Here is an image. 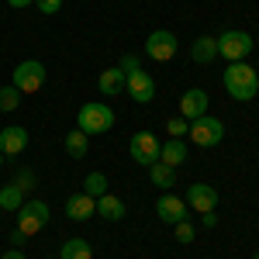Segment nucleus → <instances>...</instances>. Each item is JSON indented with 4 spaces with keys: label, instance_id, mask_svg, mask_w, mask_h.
<instances>
[{
    "label": "nucleus",
    "instance_id": "obj_1",
    "mask_svg": "<svg viewBox=\"0 0 259 259\" xmlns=\"http://www.w3.org/2000/svg\"><path fill=\"white\" fill-rule=\"evenodd\" d=\"M225 90L235 100L249 104L259 94V73L249 62H228V69H225Z\"/></svg>",
    "mask_w": 259,
    "mask_h": 259
},
{
    "label": "nucleus",
    "instance_id": "obj_2",
    "mask_svg": "<svg viewBox=\"0 0 259 259\" xmlns=\"http://www.w3.org/2000/svg\"><path fill=\"white\" fill-rule=\"evenodd\" d=\"M76 128L87 135H104L114 128V111L107 104H83L80 114H76Z\"/></svg>",
    "mask_w": 259,
    "mask_h": 259
},
{
    "label": "nucleus",
    "instance_id": "obj_3",
    "mask_svg": "<svg viewBox=\"0 0 259 259\" xmlns=\"http://www.w3.org/2000/svg\"><path fill=\"white\" fill-rule=\"evenodd\" d=\"M252 52V35L249 31H239V28H228L218 35V56L228 62H245Z\"/></svg>",
    "mask_w": 259,
    "mask_h": 259
},
{
    "label": "nucleus",
    "instance_id": "obj_4",
    "mask_svg": "<svg viewBox=\"0 0 259 259\" xmlns=\"http://www.w3.org/2000/svg\"><path fill=\"white\" fill-rule=\"evenodd\" d=\"M41 83H45V66L38 59H24L14 66V73H11V87L18 90L21 97L24 94H38Z\"/></svg>",
    "mask_w": 259,
    "mask_h": 259
},
{
    "label": "nucleus",
    "instance_id": "obj_5",
    "mask_svg": "<svg viewBox=\"0 0 259 259\" xmlns=\"http://www.w3.org/2000/svg\"><path fill=\"white\" fill-rule=\"evenodd\" d=\"M187 139L200 145V149H214L221 139H225V124L218 118H211V114H204V118H194L190 121V128H187Z\"/></svg>",
    "mask_w": 259,
    "mask_h": 259
},
{
    "label": "nucleus",
    "instance_id": "obj_6",
    "mask_svg": "<svg viewBox=\"0 0 259 259\" xmlns=\"http://www.w3.org/2000/svg\"><path fill=\"white\" fill-rule=\"evenodd\" d=\"M14 214H18V228L24 235H38L41 228L49 225V204L45 200H28V204H21Z\"/></svg>",
    "mask_w": 259,
    "mask_h": 259
},
{
    "label": "nucleus",
    "instance_id": "obj_7",
    "mask_svg": "<svg viewBox=\"0 0 259 259\" xmlns=\"http://www.w3.org/2000/svg\"><path fill=\"white\" fill-rule=\"evenodd\" d=\"M159 149L162 142L152 135V132H135L132 135V142H128V152H132V159L139 162V166H152V162H159Z\"/></svg>",
    "mask_w": 259,
    "mask_h": 259
},
{
    "label": "nucleus",
    "instance_id": "obj_8",
    "mask_svg": "<svg viewBox=\"0 0 259 259\" xmlns=\"http://www.w3.org/2000/svg\"><path fill=\"white\" fill-rule=\"evenodd\" d=\"M177 35L173 31H166V28H159V31H152L149 38H145V56L156 62H169L173 56H177Z\"/></svg>",
    "mask_w": 259,
    "mask_h": 259
},
{
    "label": "nucleus",
    "instance_id": "obj_9",
    "mask_svg": "<svg viewBox=\"0 0 259 259\" xmlns=\"http://www.w3.org/2000/svg\"><path fill=\"white\" fill-rule=\"evenodd\" d=\"M124 90H128V97L135 100V104H149V100L156 97V80L145 69H135V73L124 76Z\"/></svg>",
    "mask_w": 259,
    "mask_h": 259
},
{
    "label": "nucleus",
    "instance_id": "obj_10",
    "mask_svg": "<svg viewBox=\"0 0 259 259\" xmlns=\"http://www.w3.org/2000/svg\"><path fill=\"white\" fill-rule=\"evenodd\" d=\"M183 200H187V207H194V211H200V214H207V211L218 207V190H214L211 183H190Z\"/></svg>",
    "mask_w": 259,
    "mask_h": 259
},
{
    "label": "nucleus",
    "instance_id": "obj_11",
    "mask_svg": "<svg viewBox=\"0 0 259 259\" xmlns=\"http://www.w3.org/2000/svg\"><path fill=\"white\" fill-rule=\"evenodd\" d=\"M156 214H159L166 225H180V221H187V214H190V207H187V200L177 197V194H162L159 200H156Z\"/></svg>",
    "mask_w": 259,
    "mask_h": 259
},
{
    "label": "nucleus",
    "instance_id": "obj_12",
    "mask_svg": "<svg viewBox=\"0 0 259 259\" xmlns=\"http://www.w3.org/2000/svg\"><path fill=\"white\" fill-rule=\"evenodd\" d=\"M207 114V94L194 87V90H183V97H180V118L194 121V118H204Z\"/></svg>",
    "mask_w": 259,
    "mask_h": 259
},
{
    "label": "nucleus",
    "instance_id": "obj_13",
    "mask_svg": "<svg viewBox=\"0 0 259 259\" xmlns=\"http://www.w3.org/2000/svg\"><path fill=\"white\" fill-rule=\"evenodd\" d=\"M28 149V128L11 124V128H0V152L4 156H21Z\"/></svg>",
    "mask_w": 259,
    "mask_h": 259
},
{
    "label": "nucleus",
    "instance_id": "obj_14",
    "mask_svg": "<svg viewBox=\"0 0 259 259\" xmlns=\"http://www.w3.org/2000/svg\"><path fill=\"white\" fill-rule=\"evenodd\" d=\"M97 214V200L90 197V194H73V197H66V218L69 221H87Z\"/></svg>",
    "mask_w": 259,
    "mask_h": 259
},
{
    "label": "nucleus",
    "instance_id": "obj_15",
    "mask_svg": "<svg viewBox=\"0 0 259 259\" xmlns=\"http://www.w3.org/2000/svg\"><path fill=\"white\" fill-rule=\"evenodd\" d=\"M159 162H166V166H183L187 162V142L183 139H169V142H162V149H159Z\"/></svg>",
    "mask_w": 259,
    "mask_h": 259
},
{
    "label": "nucleus",
    "instance_id": "obj_16",
    "mask_svg": "<svg viewBox=\"0 0 259 259\" xmlns=\"http://www.w3.org/2000/svg\"><path fill=\"white\" fill-rule=\"evenodd\" d=\"M190 59L200 62V66H207V62L218 59V38H211V35H200L194 41V49H190Z\"/></svg>",
    "mask_w": 259,
    "mask_h": 259
},
{
    "label": "nucleus",
    "instance_id": "obj_17",
    "mask_svg": "<svg viewBox=\"0 0 259 259\" xmlns=\"http://www.w3.org/2000/svg\"><path fill=\"white\" fill-rule=\"evenodd\" d=\"M97 87H100V94H104V97H118L121 90H124V73H121L118 66H111V69H104V73H100Z\"/></svg>",
    "mask_w": 259,
    "mask_h": 259
},
{
    "label": "nucleus",
    "instance_id": "obj_18",
    "mask_svg": "<svg viewBox=\"0 0 259 259\" xmlns=\"http://www.w3.org/2000/svg\"><path fill=\"white\" fill-rule=\"evenodd\" d=\"M62 145H66V156L83 159V156L90 152V135H87V132H80V128H76V132H66V142H62Z\"/></svg>",
    "mask_w": 259,
    "mask_h": 259
},
{
    "label": "nucleus",
    "instance_id": "obj_19",
    "mask_svg": "<svg viewBox=\"0 0 259 259\" xmlns=\"http://www.w3.org/2000/svg\"><path fill=\"white\" fill-rule=\"evenodd\" d=\"M97 214L107 221H121L124 218V200L114 194H104V197H97Z\"/></svg>",
    "mask_w": 259,
    "mask_h": 259
},
{
    "label": "nucleus",
    "instance_id": "obj_20",
    "mask_svg": "<svg viewBox=\"0 0 259 259\" xmlns=\"http://www.w3.org/2000/svg\"><path fill=\"white\" fill-rule=\"evenodd\" d=\"M59 259H94V245L87 239H66Z\"/></svg>",
    "mask_w": 259,
    "mask_h": 259
},
{
    "label": "nucleus",
    "instance_id": "obj_21",
    "mask_svg": "<svg viewBox=\"0 0 259 259\" xmlns=\"http://www.w3.org/2000/svg\"><path fill=\"white\" fill-rule=\"evenodd\" d=\"M149 180L162 187V190H169V187H177V169L173 166H166V162H152L149 166Z\"/></svg>",
    "mask_w": 259,
    "mask_h": 259
},
{
    "label": "nucleus",
    "instance_id": "obj_22",
    "mask_svg": "<svg viewBox=\"0 0 259 259\" xmlns=\"http://www.w3.org/2000/svg\"><path fill=\"white\" fill-rule=\"evenodd\" d=\"M21 204H24V190H21V187H14V183L0 187V207H4V211H18Z\"/></svg>",
    "mask_w": 259,
    "mask_h": 259
},
{
    "label": "nucleus",
    "instance_id": "obj_23",
    "mask_svg": "<svg viewBox=\"0 0 259 259\" xmlns=\"http://www.w3.org/2000/svg\"><path fill=\"white\" fill-rule=\"evenodd\" d=\"M83 194H90L94 200L104 197V194H107V177H104V173H90V177L83 180Z\"/></svg>",
    "mask_w": 259,
    "mask_h": 259
},
{
    "label": "nucleus",
    "instance_id": "obj_24",
    "mask_svg": "<svg viewBox=\"0 0 259 259\" xmlns=\"http://www.w3.org/2000/svg\"><path fill=\"white\" fill-rule=\"evenodd\" d=\"M21 104V94L14 87H0V111H18Z\"/></svg>",
    "mask_w": 259,
    "mask_h": 259
},
{
    "label": "nucleus",
    "instance_id": "obj_25",
    "mask_svg": "<svg viewBox=\"0 0 259 259\" xmlns=\"http://www.w3.org/2000/svg\"><path fill=\"white\" fill-rule=\"evenodd\" d=\"M187 128H190L187 118H169V124H166V132H169L173 139H187Z\"/></svg>",
    "mask_w": 259,
    "mask_h": 259
},
{
    "label": "nucleus",
    "instance_id": "obj_26",
    "mask_svg": "<svg viewBox=\"0 0 259 259\" xmlns=\"http://www.w3.org/2000/svg\"><path fill=\"white\" fill-rule=\"evenodd\" d=\"M173 228H177V242H183V245L194 242V225H190V218L180 221V225H173Z\"/></svg>",
    "mask_w": 259,
    "mask_h": 259
},
{
    "label": "nucleus",
    "instance_id": "obj_27",
    "mask_svg": "<svg viewBox=\"0 0 259 259\" xmlns=\"http://www.w3.org/2000/svg\"><path fill=\"white\" fill-rule=\"evenodd\" d=\"M118 69L124 73V76H128V73H135V69H142V66H139V56H132V52H128V56H121Z\"/></svg>",
    "mask_w": 259,
    "mask_h": 259
},
{
    "label": "nucleus",
    "instance_id": "obj_28",
    "mask_svg": "<svg viewBox=\"0 0 259 259\" xmlns=\"http://www.w3.org/2000/svg\"><path fill=\"white\" fill-rule=\"evenodd\" d=\"M14 187H21V190H31V187H35V173H31V169H21L18 177H14Z\"/></svg>",
    "mask_w": 259,
    "mask_h": 259
},
{
    "label": "nucleus",
    "instance_id": "obj_29",
    "mask_svg": "<svg viewBox=\"0 0 259 259\" xmlns=\"http://www.w3.org/2000/svg\"><path fill=\"white\" fill-rule=\"evenodd\" d=\"M35 7H38L41 14H56L62 7V0H35Z\"/></svg>",
    "mask_w": 259,
    "mask_h": 259
},
{
    "label": "nucleus",
    "instance_id": "obj_30",
    "mask_svg": "<svg viewBox=\"0 0 259 259\" xmlns=\"http://www.w3.org/2000/svg\"><path fill=\"white\" fill-rule=\"evenodd\" d=\"M200 221H204V228H214V225H218V214H214V211H207Z\"/></svg>",
    "mask_w": 259,
    "mask_h": 259
},
{
    "label": "nucleus",
    "instance_id": "obj_31",
    "mask_svg": "<svg viewBox=\"0 0 259 259\" xmlns=\"http://www.w3.org/2000/svg\"><path fill=\"white\" fill-rule=\"evenodd\" d=\"M28 239V235H24V232H21V228H14V232H11V242H14V245H21V242Z\"/></svg>",
    "mask_w": 259,
    "mask_h": 259
},
{
    "label": "nucleus",
    "instance_id": "obj_32",
    "mask_svg": "<svg viewBox=\"0 0 259 259\" xmlns=\"http://www.w3.org/2000/svg\"><path fill=\"white\" fill-rule=\"evenodd\" d=\"M0 259H24V256H21V249H7V252H4Z\"/></svg>",
    "mask_w": 259,
    "mask_h": 259
},
{
    "label": "nucleus",
    "instance_id": "obj_33",
    "mask_svg": "<svg viewBox=\"0 0 259 259\" xmlns=\"http://www.w3.org/2000/svg\"><path fill=\"white\" fill-rule=\"evenodd\" d=\"M11 7H28V4H35V0H7Z\"/></svg>",
    "mask_w": 259,
    "mask_h": 259
},
{
    "label": "nucleus",
    "instance_id": "obj_34",
    "mask_svg": "<svg viewBox=\"0 0 259 259\" xmlns=\"http://www.w3.org/2000/svg\"><path fill=\"white\" fill-rule=\"evenodd\" d=\"M0 166H4V152H0Z\"/></svg>",
    "mask_w": 259,
    "mask_h": 259
},
{
    "label": "nucleus",
    "instance_id": "obj_35",
    "mask_svg": "<svg viewBox=\"0 0 259 259\" xmlns=\"http://www.w3.org/2000/svg\"><path fill=\"white\" fill-rule=\"evenodd\" d=\"M252 259H259V252H256V256H252Z\"/></svg>",
    "mask_w": 259,
    "mask_h": 259
}]
</instances>
